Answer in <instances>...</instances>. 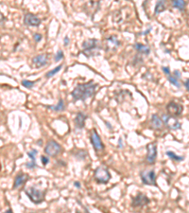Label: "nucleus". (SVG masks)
<instances>
[{
  "mask_svg": "<svg viewBox=\"0 0 189 213\" xmlns=\"http://www.w3.org/2000/svg\"><path fill=\"white\" fill-rule=\"evenodd\" d=\"M97 85L89 82V84H79L73 90L72 92V97L74 98L75 100H85L86 99L92 97L94 90H96Z\"/></svg>",
  "mask_w": 189,
  "mask_h": 213,
  "instance_id": "f257e3e1",
  "label": "nucleus"
},
{
  "mask_svg": "<svg viewBox=\"0 0 189 213\" xmlns=\"http://www.w3.org/2000/svg\"><path fill=\"white\" fill-rule=\"evenodd\" d=\"M25 193L28 196V198L31 199L33 203L35 204H40L42 203L45 199V192L39 191L38 188L31 187L25 189Z\"/></svg>",
  "mask_w": 189,
  "mask_h": 213,
  "instance_id": "f03ea898",
  "label": "nucleus"
},
{
  "mask_svg": "<svg viewBox=\"0 0 189 213\" xmlns=\"http://www.w3.org/2000/svg\"><path fill=\"white\" fill-rule=\"evenodd\" d=\"M94 179L98 183H108L111 179V174L105 166H99L94 170Z\"/></svg>",
  "mask_w": 189,
  "mask_h": 213,
  "instance_id": "7ed1b4c3",
  "label": "nucleus"
},
{
  "mask_svg": "<svg viewBox=\"0 0 189 213\" xmlns=\"http://www.w3.org/2000/svg\"><path fill=\"white\" fill-rule=\"evenodd\" d=\"M61 150H62V148H61L60 144H58L54 140L48 141V143L46 144V146L45 148V153L48 155L49 156H56L57 155L60 153Z\"/></svg>",
  "mask_w": 189,
  "mask_h": 213,
  "instance_id": "20e7f679",
  "label": "nucleus"
},
{
  "mask_svg": "<svg viewBox=\"0 0 189 213\" xmlns=\"http://www.w3.org/2000/svg\"><path fill=\"white\" fill-rule=\"evenodd\" d=\"M142 182L146 185H156V175L154 170H145L141 173Z\"/></svg>",
  "mask_w": 189,
  "mask_h": 213,
  "instance_id": "39448f33",
  "label": "nucleus"
},
{
  "mask_svg": "<svg viewBox=\"0 0 189 213\" xmlns=\"http://www.w3.org/2000/svg\"><path fill=\"white\" fill-rule=\"evenodd\" d=\"M97 41L94 39H89L85 41V42H83V44H82V46H83V53L86 56L90 57L91 55L94 54V52H96L94 50L97 49Z\"/></svg>",
  "mask_w": 189,
  "mask_h": 213,
  "instance_id": "423d86ee",
  "label": "nucleus"
},
{
  "mask_svg": "<svg viewBox=\"0 0 189 213\" xmlns=\"http://www.w3.org/2000/svg\"><path fill=\"white\" fill-rule=\"evenodd\" d=\"M91 142L93 144L94 149L97 151V152H100L101 151H103V149H104L103 143H102L101 139H100V137L97 133L96 130H93L91 133Z\"/></svg>",
  "mask_w": 189,
  "mask_h": 213,
  "instance_id": "0eeeda50",
  "label": "nucleus"
},
{
  "mask_svg": "<svg viewBox=\"0 0 189 213\" xmlns=\"http://www.w3.org/2000/svg\"><path fill=\"white\" fill-rule=\"evenodd\" d=\"M163 121L164 122L165 125H167L171 130H178V129L181 128V123L179 122V120H176V118L172 116L164 115L163 116Z\"/></svg>",
  "mask_w": 189,
  "mask_h": 213,
  "instance_id": "6e6552de",
  "label": "nucleus"
},
{
  "mask_svg": "<svg viewBox=\"0 0 189 213\" xmlns=\"http://www.w3.org/2000/svg\"><path fill=\"white\" fill-rule=\"evenodd\" d=\"M147 161L150 164H153L156 160L157 156V146L154 143H150L147 146Z\"/></svg>",
  "mask_w": 189,
  "mask_h": 213,
  "instance_id": "1a4fd4ad",
  "label": "nucleus"
},
{
  "mask_svg": "<svg viewBox=\"0 0 189 213\" xmlns=\"http://www.w3.org/2000/svg\"><path fill=\"white\" fill-rule=\"evenodd\" d=\"M167 112L169 113V115L173 116V117L180 116L182 114V105L176 103V102H171L167 104Z\"/></svg>",
  "mask_w": 189,
  "mask_h": 213,
  "instance_id": "9d476101",
  "label": "nucleus"
},
{
  "mask_svg": "<svg viewBox=\"0 0 189 213\" xmlns=\"http://www.w3.org/2000/svg\"><path fill=\"white\" fill-rule=\"evenodd\" d=\"M24 22H25L26 25L31 26V27H37L41 24V20L38 18V17L36 15L31 14V13H28L25 15Z\"/></svg>",
  "mask_w": 189,
  "mask_h": 213,
  "instance_id": "9b49d317",
  "label": "nucleus"
},
{
  "mask_svg": "<svg viewBox=\"0 0 189 213\" xmlns=\"http://www.w3.org/2000/svg\"><path fill=\"white\" fill-rule=\"evenodd\" d=\"M33 64L36 67H45V64L48 62V55L47 54H41V55H38L36 57L33 58Z\"/></svg>",
  "mask_w": 189,
  "mask_h": 213,
  "instance_id": "f8f14e48",
  "label": "nucleus"
},
{
  "mask_svg": "<svg viewBox=\"0 0 189 213\" xmlns=\"http://www.w3.org/2000/svg\"><path fill=\"white\" fill-rule=\"evenodd\" d=\"M149 203V199L144 194H138L137 196H135L133 198V201H132V206H145Z\"/></svg>",
  "mask_w": 189,
  "mask_h": 213,
  "instance_id": "ddd939ff",
  "label": "nucleus"
},
{
  "mask_svg": "<svg viewBox=\"0 0 189 213\" xmlns=\"http://www.w3.org/2000/svg\"><path fill=\"white\" fill-rule=\"evenodd\" d=\"M150 123H151V128L154 130H160L163 127V120L157 115H153L151 117Z\"/></svg>",
  "mask_w": 189,
  "mask_h": 213,
  "instance_id": "4468645a",
  "label": "nucleus"
},
{
  "mask_svg": "<svg viewBox=\"0 0 189 213\" xmlns=\"http://www.w3.org/2000/svg\"><path fill=\"white\" fill-rule=\"evenodd\" d=\"M28 179V176L27 174H24V173H20L19 175L16 176V178L14 180V186L13 188H20L21 186H23L25 183L27 182V180Z\"/></svg>",
  "mask_w": 189,
  "mask_h": 213,
  "instance_id": "2eb2a0df",
  "label": "nucleus"
},
{
  "mask_svg": "<svg viewBox=\"0 0 189 213\" xmlns=\"http://www.w3.org/2000/svg\"><path fill=\"white\" fill-rule=\"evenodd\" d=\"M87 117L85 115H83L82 113H79L78 115H77L76 118H75V125L77 128H79V129H81L82 127L84 126V120H85V118Z\"/></svg>",
  "mask_w": 189,
  "mask_h": 213,
  "instance_id": "dca6fc26",
  "label": "nucleus"
},
{
  "mask_svg": "<svg viewBox=\"0 0 189 213\" xmlns=\"http://www.w3.org/2000/svg\"><path fill=\"white\" fill-rule=\"evenodd\" d=\"M118 45H119V42H118V40L115 36H111L107 38V46L110 49L115 50L118 46Z\"/></svg>",
  "mask_w": 189,
  "mask_h": 213,
  "instance_id": "f3484780",
  "label": "nucleus"
},
{
  "mask_svg": "<svg viewBox=\"0 0 189 213\" xmlns=\"http://www.w3.org/2000/svg\"><path fill=\"white\" fill-rule=\"evenodd\" d=\"M37 155V151L36 150H32L31 152H28V155L31 157V163H27V167L29 169H32L34 167H36V163H35V155Z\"/></svg>",
  "mask_w": 189,
  "mask_h": 213,
  "instance_id": "a211bd4d",
  "label": "nucleus"
},
{
  "mask_svg": "<svg viewBox=\"0 0 189 213\" xmlns=\"http://www.w3.org/2000/svg\"><path fill=\"white\" fill-rule=\"evenodd\" d=\"M165 10V6H164V0H158V2L156 4L155 7V13H163V11Z\"/></svg>",
  "mask_w": 189,
  "mask_h": 213,
  "instance_id": "6ab92c4d",
  "label": "nucleus"
},
{
  "mask_svg": "<svg viewBox=\"0 0 189 213\" xmlns=\"http://www.w3.org/2000/svg\"><path fill=\"white\" fill-rule=\"evenodd\" d=\"M173 7L180 10H184L185 7V0H173Z\"/></svg>",
  "mask_w": 189,
  "mask_h": 213,
  "instance_id": "aec40b11",
  "label": "nucleus"
},
{
  "mask_svg": "<svg viewBox=\"0 0 189 213\" xmlns=\"http://www.w3.org/2000/svg\"><path fill=\"white\" fill-rule=\"evenodd\" d=\"M135 49H136L138 51H140L141 53H144V54H149L150 51V47H147L144 45H141V44L135 45Z\"/></svg>",
  "mask_w": 189,
  "mask_h": 213,
  "instance_id": "412c9836",
  "label": "nucleus"
},
{
  "mask_svg": "<svg viewBox=\"0 0 189 213\" xmlns=\"http://www.w3.org/2000/svg\"><path fill=\"white\" fill-rule=\"evenodd\" d=\"M167 155L170 157V159H172V160H175V161H182L184 160V157L182 156H178V155H176L175 153L173 152H167Z\"/></svg>",
  "mask_w": 189,
  "mask_h": 213,
  "instance_id": "4be33fe9",
  "label": "nucleus"
},
{
  "mask_svg": "<svg viewBox=\"0 0 189 213\" xmlns=\"http://www.w3.org/2000/svg\"><path fill=\"white\" fill-rule=\"evenodd\" d=\"M62 67H63V66H62V64H60V66H59V67H55L54 69L50 70L49 72H47L46 75H45V77H46V78H51L52 76H54L57 72H59V71L61 70Z\"/></svg>",
  "mask_w": 189,
  "mask_h": 213,
  "instance_id": "5701e85b",
  "label": "nucleus"
},
{
  "mask_svg": "<svg viewBox=\"0 0 189 213\" xmlns=\"http://www.w3.org/2000/svg\"><path fill=\"white\" fill-rule=\"evenodd\" d=\"M48 108L53 109V110H55V111H62V110H63L64 109V104H63V99H60L59 104L57 106H48Z\"/></svg>",
  "mask_w": 189,
  "mask_h": 213,
  "instance_id": "b1692460",
  "label": "nucleus"
},
{
  "mask_svg": "<svg viewBox=\"0 0 189 213\" xmlns=\"http://www.w3.org/2000/svg\"><path fill=\"white\" fill-rule=\"evenodd\" d=\"M168 81H170V84H172L173 85H175V86H177V87H180V86H181L180 84H179V81H177L173 76H170V74L168 75Z\"/></svg>",
  "mask_w": 189,
  "mask_h": 213,
  "instance_id": "393cba45",
  "label": "nucleus"
},
{
  "mask_svg": "<svg viewBox=\"0 0 189 213\" xmlns=\"http://www.w3.org/2000/svg\"><path fill=\"white\" fill-rule=\"evenodd\" d=\"M34 84H35L34 81H26V80H24V81H22V84H23L24 86H25V87H27V88H31V87L34 85Z\"/></svg>",
  "mask_w": 189,
  "mask_h": 213,
  "instance_id": "a878e982",
  "label": "nucleus"
},
{
  "mask_svg": "<svg viewBox=\"0 0 189 213\" xmlns=\"http://www.w3.org/2000/svg\"><path fill=\"white\" fill-rule=\"evenodd\" d=\"M63 57V53L62 50H60V51H59V52L57 53V55H56V57H55V61H56V62L60 61Z\"/></svg>",
  "mask_w": 189,
  "mask_h": 213,
  "instance_id": "bb28decb",
  "label": "nucleus"
},
{
  "mask_svg": "<svg viewBox=\"0 0 189 213\" xmlns=\"http://www.w3.org/2000/svg\"><path fill=\"white\" fill-rule=\"evenodd\" d=\"M41 161H42L43 162V164L44 165H46L47 163H48L49 162V159L48 158H47V157H45V156H41Z\"/></svg>",
  "mask_w": 189,
  "mask_h": 213,
  "instance_id": "cd10ccee",
  "label": "nucleus"
},
{
  "mask_svg": "<svg viewBox=\"0 0 189 213\" xmlns=\"http://www.w3.org/2000/svg\"><path fill=\"white\" fill-rule=\"evenodd\" d=\"M34 39H35V41H36V42H39V41L42 39V35L41 34H38V33H36V34H34Z\"/></svg>",
  "mask_w": 189,
  "mask_h": 213,
  "instance_id": "c85d7f7f",
  "label": "nucleus"
},
{
  "mask_svg": "<svg viewBox=\"0 0 189 213\" xmlns=\"http://www.w3.org/2000/svg\"><path fill=\"white\" fill-rule=\"evenodd\" d=\"M163 70H164V72L165 73V74H167V75H169V69L167 68V67H163Z\"/></svg>",
  "mask_w": 189,
  "mask_h": 213,
  "instance_id": "c756f323",
  "label": "nucleus"
},
{
  "mask_svg": "<svg viewBox=\"0 0 189 213\" xmlns=\"http://www.w3.org/2000/svg\"><path fill=\"white\" fill-rule=\"evenodd\" d=\"M174 74L176 75V77H178V78H180V77H181V76H180V75H181V73L179 72L178 70H175V71H174Z\"/></svg>",
  "mask_w": 189,
  "mask_h": 213,
  "instance_id": "7c9ffc66",
  "label": "nucleus"
},
{
  "mask_svg": "<svg viewBox=\"0 0 189 213\" xmlns=\"http://www.w3.org/2000/svg\"><path fill=\"white\" fill-rule=\"evenodd\" d=\"M185 87H186V89L189 91V79L186 81V82H185Z\"/></svg>",
  "mask_w": 189,
  "mask_h": 213,
  "instance_id": "2f4dec72",
  "label": "nucleus"
},
{
  "mask_svg": "<svg viewBox=\"0 0 189 213\" xmlns=\"http://www.w3.org/2000/svg\"><path fill=\"white\" fill-rule=\"evenodd\" d=\"M68 42H69V40H68V37H66V38H65V40H64V45H65V46H66V45L68 44Z\"/></svg>",
  "mask_w": 189,
  "mask_h": 213,
  "instance_id": "473e14b6",
  "label": "nucleus"
},
{
  "mask_svg": "<svg viewBox=\"0 0 189 213\" xmlns=\"http://www.w3.org/2000/svg\"><path fill=\"white\" fill-rule=\"evenodd\" d=\"M75 186H76V187H78V188H80V184H79L78 182H76V183H75Z\"/></svg>",
  "mask_w": 189,
  "mask_h": 213,
  "instance_id": "72a5a7b5",
  "label": "nucleus"
},
{
  "mask_svg": "<svg viewBox=\"0 0 189 213\" xmlns=\"http://www.w3.org/2000/svg\"><path fill=\"white\" fill-rule=\"evenodd\" d=\"M119 147L122 148V140L121 139H119Z\"/></svg>",
  "mask_w": 189,
  "mask_h": 213,
  "instance_id": "f704fd0d",
  "label": "nucleus"
}]
</instances>
